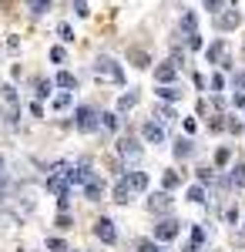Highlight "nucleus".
Returning a JSON list of instances; mask_svg holds the SVG:
<instances>
[{"mask_svg": "<svg viewBox=\"0 0 245 252\" xmlns=\"http://www.w3.org/2000/svg\"><path fill=\"white\" fill-rule=\"evenodd\" d=\"M74 125H77V131H97L101 128V115H97L91 104H81L74 111Z\"/></svg>", "mask_w": 245, "mask_h": 252, "instance_id": "obj_1", "label": "nucleus"}, {"mask_svg": "<svg viewBox=\"0 0 245 252\" xmlns=\"http://www.w3.org/2000/svg\"><path fill=\"white\" fill-rule=\"evenodd\" d=\"M97 74L108 78V81H114V84H124V71L118 67L114 58H97Z\"/></svg>", "mask_w": 245, "mask_h": 252, "instance_id": "obj_2", "label": "nucleus"}, {"mask_svg": "<svg viewBox=\"0 0 245 252\" xmlns=\"http://www.w3.org/2000/svg\"><path fill=\"white\" fill-rule=\"evenodd\" d=\"M94 235L101 239V242H108V246L118 242V229H114L111 219H97V222H94Z\"/></svg>", "mask_w": 245, "mask_h": 252, "instance_id": "obj_3", "label": "nucleus"}, {"mask_svg": "<svg viewBox=\"0 0 245 252\" xmlns=\"http://www.w3.org/2000/svg\"><path fill=\"white\" fill-rule=\"evenodd\" d=\"M118 155L124 158V161H138V158H141L138 138H121V141H118Z\"/></svg>", "mask_w": 245, "mask_h": 252, "instance_id": "obj_4", "label": "nucleus"}, {"mask_svg": "<svg viewBox=\"0 0 245 252\" xmlns=\"http://www.w3.org/2000/svg\"><path fill=\"white\" fill-rule=\"evenodd\" d=\"M239 24H242V14H239V10H222V14L215 17V27H218V31H235Z\"/></svg>", "mask_w": 245, "mask_h": 252, "instance_id": "obj_5", "label": "nucleus"}, {"mask_svg": "<svg viewBox=\"0 0 245 252\" xmlns=\"http://www.w3.org/2000/svg\"><path fill=\"white\" fill-rule=\"evenodd\" d=\"M175 235H178V222H175V219H165V222L154 225V239H158V242H171Z\"/></svg>", "mask_w": 245, "mask_h": 252, "instance_id": "obj_6", "label": "nucleus"}, {"mask_svg": "<svg viewBox=\"0 0 245 252\" xmlns=\"http://www.w3.org/2000/svg\"><path fill=\"white\" fill-rule=\"evenodd\" d=\"M141 135L148 138L151 145H165V141H168V135H165V125H158V121H148Z\"/></svg>", "mask_w": 245, "mask_h": 252, "instance_id": "obj_7", "label": "nucleus"}, {"mask_svg": "<svg viewBox=\"0 0 245 252\" xmlns=\"http://www.w3.org/2000/svg\"><path fill=\"white\" fill-rule=\"evenodd\" d=\"M101 192H104V182H101L97 175H91V178L84 182V195H88L91 202H97V198H101Z\"/></svg>", "mask_w": 245, "mask_h": 252, "instance_id": "obj_8", "label": "nucleus"}, {"mask_svg": "<svg viewBox=\"0 0 245 252\" xmlns=\"http://www.w3.org/2000/svg\"><path fill=\"white\" fill-rule=\"evenodd\" d=\"M171 152H175V158H178V161H182V158H188L191 152H195V145H191V138L185 135V138H178V141H175V145H171Z\"/></svg>", "mask_w": 245, "mask_h": 252, "instance_id": "obj_9", "label": "nucleus"}, {"mask_svg": "<svg viewBox=\"0 0 245 252\" xmlns=\"http://www.w3.org/2000/svg\"><path fill=\"white\" fill-rule=\"evenodd\" d=\"M54 84H57V88H64V91H74V88H77V78L71 74V71H57V74H54Z\"/></svg>", "mask_w": 245, "mask_h": 252, "instance_id": "obj_10", "label": "nucleus"}, {"mask_svg": "<svg viewBox=\"0 0 245 252\" xmlns=\"http://www.w3.org/2000/svg\"><path fill=\"white\" fill-rule=\"evenodd\" d=\"M131 185H128V178H121V182H118V185H114V202H121V205H124V202H131Z\"/></svg>", "mask_w": 245, "mask_h": 252, "instance_id": "obj_11", "label": "nucleus"}, {"mask_svg": "<svg viewBox=\"0 0 245 252\" xmlns=\"http://www.w3.org/2000/svg\"><path fill=\"white\" fill-rule=\"evenodd\" d=\"M124 178H128V185H131L134 192H145V189H148V175L145 172H128Z\"/></svg>", "mask_w": 245, "mask_h": 252, "instance_id": "obj_12", "label": "nucleus"}, {"mask_svg": "<svg viewBox=\"0 0 245 252\" xmlns=\"http://www.w3.org/2000/svg\"><path fill=\"white\" fill-rule=\"evenodd\" d=\"M154 81H158V84H171V81H175V67H171V64H158V67H154Z\"/></svg>", "mask_w": 245, "mask_h": 252, "instance_id": "obj_13", "label": "nucleus"}, {"mask_svg": "<svg viewBox=\"0 0 245 252\" xmlns=\"http://www.w3.org/2000/svg\"><path fill=\"white\" fill-rule=\"evenodd\" d=\"M175 111H171L168 104H158V108H154V121H158V125H171V121H175Z\"/></svg>", "mask_w": 245, "mask_h": 252, "instance_id": "obj_14", "label": "nucleus"}, {"mask_svg": "<svg viewBox=\"0 0 245 252\" xmlns=\"http://www.w3.org/2000/svg\"><path fill=\"white\" fill-rule=\"evenodd\" d=\"M228 185H232V189H245V165H235V168L228 172Z\"/></svg>", "mask_w": 245, "mask_h": 252, "instance_id": "obj_15", "label": "nucleus"}, {"mask_svg": "<svg viewBox=\"0 0 245 252\" xmlns=\"http://www.w3.org/2000/svg\"><path fill=\"white\" fill-rule=\"evenodd\" d=\"M205 58L212 61V64H215V61H222V58H225V40H215V44L205 51Z\"/></svg>", "mask_w": 245, "mask_h": 252, "instance_id": "obj_16", "label": "nucleus"}, {"mask_svg": "<svg viewBox=\"0 0 245 252\" xmlns=\"http://www.w3.org/2000/svg\"><path fill=\"white\" fill-rule=\"evenodd\" d=\"M134 104H138V91H128V94L118 97V111H131Z\"/></svg>", "mask_w": 245, "mask_h": 252, "instance_id": "obj_17", "label": "nucleus"}, {"mask_svg": "<svg viewBox=\"0 0 245 252\" xmlns=\"http://www.w3.org/2000/svg\"><path fill=\"white\" fill-rule=\"evenodd\" d=\"M168 202H171V198H168V192H154V195H151V202H148V205L154 209V212H158V209H168Z\"/></svg>", "mask_w": 245, "mask_h": 252, "instance_id": "obj_18", "label": "nucleus"}, {"mask_svg": "<svg viewBox=\"0 0 245 252\" xmlns=\"http://www.w3.org/2000/svg\"><path fill=\"white\" fill-rule=\"evenodd\" d=\"M158 97H165V101H178L182 91H178V88H171V84H165V88L158 84Z\"/></svg>", "mask_w": 245, "mask_h": 252, "instance_id": "obj_19", "label": "nucleus"}, {"mask_svg": "<svg viewBox=\"0 0 245 252\" xmlns=\"http://www.w3.org/2000/svg\"><path fill=\"white\" fill-rule=\"evenodd\" d=\"M47 7H51V0H27V10H31V14H47Z\"/></svg>", "mask_w": 245, "mask_h": 252, "instance_id": "obj_20", "label": "nucleus"}, {"mask_svg": "<svg viewBox=\"0 0 245 252\" xmlns=\"http://www.w3.org/2000/svg\"><path fill=\"white\" fill-rule=\"evenodd\" d=\"M131 61H134V67H151L148 51H134V47H131Z\"/></svg>", "mask_w": 245, "mask_h": 252, "instance_id": "obj_21", "label": "nucleus"}, {"mask_svg": "<svg viewBox=\"0 0 245 252\" xmlns=\"http://www.w3.org/2000/svg\"><path fill=\"white\" fill-rule=\"evenodd\" d=\"M67 108H71V91H61L54 97V111H67Z\"/></svg>", "mask_w": 245, "mask_h": 252, "instance_id": "obj_22", "label": "nucleus"}, {"mask_svg": "<svg viewBox=\"0 0 245 252\" xmlns=\"http://www.w3.org/2000/svg\"><path fill=\"white\" fill-rule=\"evenodd\" d=\"M101 128H108V131H118V115H114V111H104V115H101Z\"/></svg>", "mask_w": 245, "mask_h": 252, "instance_id": "obj_23", "label": "nucleus"}, {"mask_svg": "<svg viewBox=\"0 0 245 252\" xmlns=\"http://www.w3.org/2000/svg\"><path fill=\"white\" fill-rule=\"evenodd\" d=\"M188 202L202 205V202H205V189H202V185H191V189H188Z\"/></svg>", "mask_w": 245, "mask_h": 252, "instance_id": "obj_24", "label": "nucleus"}, {"mask_svg": "<svg viewBox=\"0 0 245 252\" xmlns=\"http://www.w3.org/2000/svg\"><path fill=\"white\" fill-rule=\"evenodd\" d=\"M205 10L212 14V17H218V14L225 10V0H205Z\"/></svg>", "mask_w": 245, "mask_h": 252, "instance_id": "obj_25", "label": "nucleus"}, {"mask_svg": "<svg viewBox=\"0 0 245 252\" xmlns=\"http://www.w3.org/2000/svg\"><path fill=\"white\" fill-rule=\"evenodd\" d=\"M47 249L51 252H67V246H64V239H54V235H51V239H47Z\"/></svg>", "mask_w": 245, "mask_h": 252, "instance_id": "obj_26", "label": "nucleus"}, {"mask_svg": "<svg viewBox=\"0 0 245 252\" xmlns=\"http://www.w3.org/2000/svg\"><path fill=\"white\" fill-rule=\"evenodd\" d=\"M182 27H185L188 34H195V27H198V20H195V14H185V17H182Z\"/></svg>", "mask_w": 245, "mask_h": 252, "instance_id": "obj_27", "label": "nucleus"}, {"mask_svg": "<svg viewBox=\"0 0 245 252\" xmlns=\"http://www.w3.org/2000/svg\"><path fill=\"white\" fill-rule=\"evenodd\" d=\"M198 182H202V185H212V182H215L212 168H198Z\"/></svg>", "mask_w": 245, "mask_h": 252, "instance_id": "obj_28", "label": "nucleus"}, {"mask_svg": "<svg viewBox=\"0 0 245 252\" xmlns=\"http://www.w3.org/2000/svg\"><path fill=\"white\" fill-rule=\"evenodd\" d=\"M57 34H61V40H67V44L74 40V31H71L67 24H61V27H57Z\"/></svg>", "mask_w": 245, "mask_h": 252, "instance_id": "obj_29", "label": "nucleus"}, {"mask_svg": "<svg viewBox=\"0 0 245 252\" xmlns=\"http://www.w3.org/2000/svg\"><path fill=\"white\" fill-rule=\"evenodd\" d=\"M161 185H165V192H168V189H178V175H175V172H168V175H165V182H161Z\"/></svg>", "mask_w": 245, "mask_h": 252, "instance_id": "obj_30", "label": "nucleus"}, {"mask_svg": "<svg viewBox=\"0 0 245 252\" xmlns=\"http://www.w3.org/2000/svg\"><path fill=\"white\" fill-rule=\"evenodd\" d=\"M222 88H225V78H222V74H212V91H215V94H218V91H222Z\"/></svg>", "mask_w": 245, "mask_h": 252, "instance_id": "obj_31", "label": "nucleus"}, {"mask_svg": "<svg viewBox=\"0 0 245 252\" xmlns=\"http://www.w3.org/2000/svg\"><path fill=\"white\" fill-rule=\"evenodd\" d=\"M74 14H77V17H88L91 10H88V3H84V0H74Z\"/></svg>", "mask_w": 245, "mask_h": 252, "instance_id": "obj_32", "label": "nucleus"}, {"mask_svg": "<svg viewBox=\"0 0 245 252\" xmlns=\"http://www.w3.org/2000/svg\"><path fill=\"white\" fill-rule=\"evenodd\" d=\"M51 94V81H37V97H47Z\"/></svg>", "mask_w": 245, "mask_h": 252, "instance_id": "obj_33", "label": "nucleus"}, {"mask_svg": "<svg viewBox=\"0 0 245 252\" xmlns=\"http://www.w3.org/2000/svg\"><path fill=\"white\" fill-rule=\"evenodd\" d=\"M64 58H67V54H64V47H51V61H54V64H61Z\"/></svg>", "mask_w": 245, "mask_h": 252, "instance_id": "obj_34", "label": "nucleus"}, {"mask_svg": "<svg viewBox=\"0 0 245 252\" xmlns=\"http://www.w3.org/2000/svg\"><path fill=\"white\" fill-rule=\"evenodd\" d=\"M57 229H71V215H67V212L57 215Z\"/></svg>", "mask_w": 245, "mask_h": 252, "instance_id": "obj_35", "label": "nucleus"}, {"mask_svg": "<svg viewBox=\"0 0 245 252\" xmlns=\"http://www.w3.org/2000/svg\"><path fill=\"white\" fill-rule=\"evenodd\" d=\"M182 128H185V135H195V121H191V118H185V121H182Z\"/></svg>", "mask_w": 245, "mask_h": 252, "instance_id": "obj_36", "label": "nucleus"}, {"mask_svg": "<svg viewBox=\"0 0 245 252\" xmlns=\"http://www.w3.org/2000/svg\"><path fill=\"white\" fill-rule=\"evenodd\" d=\"M188 47H191V51H198V47H202V37H198V34H191V37H188Z\"/></svg>", "mask_w": 245, "mask_h": 252, "instance_id": "obj_37", "label": "nucleus"}, {"mask_svg": "<svg viewBox=\"0 0 245 252\" xmlns=\"http://www.w3.org/2000/svg\"><path fill=\"white\" fill-rule=\"evenodd\" d=\"M215 161H218V165H225V161H228V148H222V152L215 155Z\"/></svg>", "mask_w": 245, "mask_h": 252, "instance_id": "obj_38", "label": "nucleus"}, {"mask_svg": "<svg viewBox=\"0 0 245 252\" xmlns=\"http://www.w3.org/2000/svg\"><path fill=\"white\" fill-rule=\"evenodd\" d=\"M67 252H71V249H67Z\"/></svg>", "mask_w": 245, "mask_h": 252, "instance_id": "obj_39", "label": "nucleus"}]
</instances>
